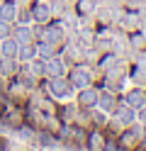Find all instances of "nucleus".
<instances>
[{
	"mask_svg": "<svg viewBox=\"0 0 146 151\" xmlns=\"http://www.w3.org/2000/svg\"><path fill=\"white\" fill-rule=\"evenodd\" d=\"M144 139H146V132H144L141 127L129 124V127H127V132H124V134H119V139H117V149H122V151H134V149L141 146Z\"/></svg>",
	"mask_w": 146,
	"mask_h": 151,
	"instance_id": "nucleus-1",
	"label": "nucleus"
},
{
	"mask_svg": "<svg viewBox=\"0 0 146 151\" xmlns=\"http://www.w3.org/2000/svg\"><path fill=\"white\" fill-rule=\"evenodd\" d=\"M139 122H144V124H146V105L139 107Z\"/></svg>",
	"mask_w": 146,
	"mask_h": 151,
	"instance_id": "nucleus-21",
	"label": "nucleus"
},
{
	"mask_svg": "<svg viewBox=\"0 0 146 151\" xmlns=\"http://www.w3.org/2000/svg\"><path fill=\"white\" fill-rule=\"evenodd\" d=\"M32 37H34V32L29 29L27 24H22V22H19L17 29H12V39H15L17 44H29V42H32Z\"/></svg>",
	"mask_w": 146,
	"mask_h": 151,
	"instance_id": "nucleus-12",
	"label": "nucleus"
},
{
	"mask_svg": "<svg viewBox=\"0 0 146 151\" xmlns=\"http://www.w3.org/2000/svg\"><path fill=\"white\" fill-rule=\"evenodd\" d=\"M58 117H61L63 122H68V124H71V122L76 119V105H66L63 110L58 107Z\"/></svg>",
	"mask_w": 146,
	"mask_h": 151,
	"instance_id": "nucleus-18",
	"label": "nucleus"
},
{
	"mask_svg": "<svg viewBox=\"0 0 146 151\" xmlns=\"http://www.w3.org/2000/svg\"><path fill=\"white\" fill-rule=\"evenodd\" d=\"M49 93L56 98V100H66L73 95V86L68 83L66 76H58V78H49Z\"/></svg>",
	"mask_w": 146,
	"mask_h": 151,
	"instance_id": "nucleus-3",
	"label": "nucleus"
},
{
	"mask_svg": "<svg viewBox=\"0 0 146 151\" xmlns=\"http://www.w3.org/2000/svg\"><path fill=\"white\" fill-rule=\"evenodd\" d=\"M46 78H58V76H66V63L63 59H58V56H51V59L46 61Z\"/></svg>",
	"mask_w": 146,
	"mask_h": 151,
	"instance_id": "nucleus-8",
	"label": "nucleus"
},
{
	"mask_svg": "<svg viewBox=\"0 0 146 151\" xmlns=\"http://www.w3.org/2000/svg\"><path fill=\"white\" fill-rule=\"evenodd\" d=\"M51 17H54V12L46 3H34V7H32V20L34 22L46 24V22H51Z\"/></svg>",
	"mask_w": 146,
	"mask_h": 151,
	"instance_id": "nucleus-7",
	"label": "nucleus"
},
{
	"mask_svg": "<svg viewBox=\"0 0 146 151\" xmlns=\"http://www.w3.org/2000/svg\"><path fill=\"white\" fill-rule=\"evenodd\" d=\"M127 105H132L134 110H139L141 105H146V93L144 90H129L127 93V98H124Z\"/></svg>",
	"mask_w": 146,
	"mask_h": 151,
	"instance_id": "nucleus-13",
	"label": "nucleus"
},
{
	"mask_svg": "<svg viewBox=\"0 0 146 151\" xmlns=\"http://www.w3.org/2000/svg\"><path fill=\"white\" fill-rule=\"evenodd\" d=\"M78 107H81V110H93V107H97V90H93V88H81V93H78Z\"/></svg>",
	"mask_w": 146,
	"mask_h": 151,
	"instance_id": "nucleus-5",
	"label": "nucleus"
},
{
	"mask_svg": "<svg viewBox=\"0 0 146 151\" xmlns=\"http://www.w3.org/2000/svg\"><path fill=\"white\" fill-rule=\"evenodd\" d=\"M15 73H19L15 59H0V76H15Z\"/></svg>",
	"mask_w": 146,
	"mask_h": 151,
	"instance_id": "nucleus-15",
	"label": "nucleus"
},
{
	"mask_svg": "<svg viewBox=\"0 0 146 151\" xmlns=\"http://www.w3.org/2000/svg\"><path fill=\"white\" fill-rule=\"evenodd\" d=\"M97 66H100L102 71H110L112 66H117V56L114 54H105L102 59H97Z\"/></svg>",
	"mask_w": 146,
	"mask_h": 151,
	"instance_id": "nucleus-17",
	"label": "nucleus"
},
{
	"mask_svg": "<svg viewBox=\"0 0 146 151\" xmlns=\"http://www.w3.org/2000/svg\"><path fill=\"white\" fill-rule=\"evenodd\" d=\"M68 83L73 86V90H81V88H90L93 86V73L88 66H73L71 71H68Z\"/></svg>",
	"mask_w": 146,
	"mask_h": 151,
	"instance_id": "nucleus-2",
	"label": "nucleus"
},
{
	"mask_svg": "<svg viewBox=\"0 0 146 151\" xmlns=\"http://www.w3.org/2000/svg\"><path fill=\"white\" fill-rule=\"evenodd\" d=\"M97 105H100V110H105V112H112V110L117 107V95H114V90H112V88L97 90Z\"/></svg>",
	"mask_w": 146,
	"mask_h": 151,
	"instance_id": "nucleus-6",
	"label": "nucleus"
},
{
	"mask_svg": "<svg viewBox=\"0 0 146 151\" xmlns=\"http://www.w3.org/2000/svg\"><path fill=\"white\" fill-rule=\"evenodd\" d=\"M85 146L90 149V151H105V137H102V132L100 129H93V132H88V137H85Z\"/></svg>",
	"mask_w": 146,
	"mask_h": 151,
	"instance_id": "nucleus-9",
	"label": "nucleus"
},
{
	"mask_svg": "<svg viewBox=\"0 0 146 151\" xmlns=\"http://www.w3.org/2000/svg\"><path fill=\"white\" fill-rule=\"evenodd\" d=\"M0 3H3V0H0Z\"/></svg>",
	"mask_w": 146,
	"mask_h": 151,
	"instance_id": "nucleus-23",
	"label": "nucleus"
},
{
	"mask_svg": "<svg viewBox=\"0 0 146 151\" xmlns=\"http://www.w3.org/2000/svg\"><path fill=\"white\" fill-rule=\"evenodd\" d=\"M132 44L134 46H144V34H139V32L132 34Z\"/></svg>",
	"mask_w": 146,
	"mask_h": 151,
	"instance_id": "nucleus-20",
	"label": "nucleus"
},
{
	"mask_svg": "<svg viewBox=\"0 0 146 151\" xmlns=\"http://www.w3.org/2000/svg\"><path fill=\"white\" fill-rule=\"evenodd\" d=\"M7 37H12V27H10V22L0 20V42L7 39Z\"/></svg>",
	"mask_w": 146,
	"mask_h": 151,
	"instance_id": "nucleus-19",
	"label": "nucleus"
},
{
	"mask_svg": "<svg viewBox=\"0 0 146 151\" xmlns=\"http://www.w3.org/2000/svg\"><path fill=\"white\" fill-rule=\"evenodd\" d=\"M0 151H7V139L0 137Z\"/></svg>",
	"mask_w": 146,
	"mask_h": 151,
	"instance_id": "nucleus-22",
	"label": "nucleus"
},
{
	"mask_svg": "<svg viewBox=\"0 0 146 151\" xmlns=\"http://www.w3.org/2000/svg\"><path fill=\"white\" fill-rule=\"evenodd\" d=\"M15 17H17V5L10 3V0H3V3H0V20L12 22Z\"/></svg>",
	"mask_w": 146,
	"mask_h": 151,
	"instance_id": "nucleus-14",
	"label": "nucleus"
},
{
	"mask_svg": "<svg viewBox=\"0 0 146 151\" xmlns=\"http://www.w3.org/2000/svg\"><path fill=\"white\" fill-rule=\"evenodd\" d=\"M76 10H78L81 17H88V15L95 10V0H78V3H76Z\"/></svg>",
	"mask_w": 146,
	"mask_h": 151,
	"instance_id": "nucleus-16",
	"label": "nucleus"
},
{
	"mask_svg": "<svg viewBox=\"0 0 146 151\" xmlns=\"http://www.w3.org/2000/svg\"><path fill=\"white\" fill-rule=\"evenodd\" d=\"M17 59L22 61V63L37 59V44H34V42H29V44H17Z\"/></svg>",
	"mask_w": 146,
	"mask_h": 151,
	"instance_id": "nucleus-10",
	"label": "nucleus"
},
{
	"mask_svg": "<svg viewBox=\"0 0 146 151\" xmlns=\"http://www.w3.org/2000/svg\"><path fill=\"white\" fill-rule=\"evenodd\" d=\"M0 59H17V42L12 37L0 42Z\"/></svg>",
	"mask_w": 146,
	"mask_h": 151,
	"instance_id": "nucleus-11",
	"label": "nucleus"
},
{
	"mask_svg": "<svg viewBox=\"0 0 146 151\" xmlns=\"http://www.w3.org/2000/svg\"><path fill=\"white\" fill-rule=\"evenodd\" d=\"M134 107L132 105H127V102H124V105H119V102H117V107L112 110V115H114V124L117 127H129V124H134Z\"/></svg>",
	"mask_w": 146,
	"mask_h": 151,
	"instance_id": "nucleus-4",
	"label": "nucleus"
}]
</instances>
